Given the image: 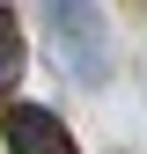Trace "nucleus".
<instances>
[{
    "label": "nucleus",
    "instance_id": "nucleus-1",
    "mask_svg": "<svg viewBox=\"0 0 147 154\" xmlns=\"http://www.w3.org/2000/svg\"><path fill=\"white\" fill-rule=\"evenodd\" d=\"M44 29H52V51H59V66H66L81 88H103L110 73H118L110 15L96 8V0H44Z\"/></svg>",
    "mask_w": 147,
    "mask_h": 154
},
{
    "label": "nucleus",
    "instance_id": "nucleus-2",
    "mask_svg": "<svg viewBox=\"0 0 147 154\" xmlns=\"http://www.w3.org/2000/svg\"><path fill=\"white\" fill-rule=\"evenodd\" d=\"M0 140L15 154H74V132L59 125V110H44V103H8L0 110Z\"/></svg>",
    "mask_w": 147,
    "mask_h": 154
},
{
    "label": "nucleus",
    "instance_id": "nucleus-3",
    "mask_svg": "<svg viewBox=\"0 0 147 154\" xmlns=\"http://www.w3.org/2000/svg\"><path fill=\"white\" fill-rule=\"evenodd\" d=\"M30 66V44H22V22H15V8H0V88H15Z\"/></svg>",
    "mask_w": 147,
    "mask_h": 154
}]
</instances>
